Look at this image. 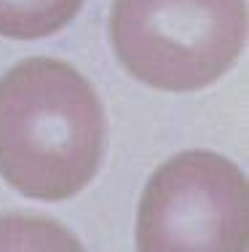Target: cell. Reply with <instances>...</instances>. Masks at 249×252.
<instances>
[{
	"label": "cell",
	"instance_id": "cell-1",
	"mask_svg": "<svg viewBox=\"0 0 249 252\" xmlns=\"http://www.w3.org/2000/svg\"><path fill=\"white\" fill-rule=\"evenodd\" d=\"M105 134L94 86L62 59L32 57L0 78V175L22 196L81 193L99 169Z\"/></svg>",
	"mask_w": 249,
	"mask_h": 252
},
{
	"label": "cell",
	"instance_id": "cell-2",
	"mask_svg": "<svg viewBox=\"0 0 249 252\" xmlns=\"http://www.w3.org/2000/svg\"><path fill=\"white\" fill-rule=\"evenodd\" d=\"M121 64L161 92H195L233 67L247 43V0H115Z\"/></svg>",
	"mask_w": 249,
	"mask_h": 252
},
{
	"label": "cell",
	"instance_id": "cell-3",
	"mask_svg": "<svg viewBox=\"0 0 249 252\" xmlns=\"http://www.w3.org/2000/svg\"><path fill=\"white\" fill-rule=\"evenodd\" d=\"M247 177L209 151L169 158L150 177L137 212L142 252H239L247 247Z\"/></svg>",
	"mask_w": 249,
	"mask_h": 252
},
{
	"label": "cell",
	"instance_id": "cell-4",
	"mask_svg": "<svg viewBox=\"0 0 249 252\" xmlns=\"http://www.w3.org/2000/svg\"><path fill=\"white\" fill-rule=\"evenodd\" d=\"M83 0H0V35L38 40L75 19Z\"/></svg>",
	"mask_w": 249,
	"mask_h": 252
},
{
	"label": "cell",
	"instance_id": "cell-5",
	"mask_svg": "<svg viewBox=\"0 0 249 252\" xmlns=\"http://www.w3.org/2000/svg\"><path fill=\"white\" fill-rule=\"evenodd\" d=\"M78 242L64 228L46 220H0V250H75Z\"/></svg>",
	"mask_w": 249,
	"mask_h": 252
}]
</instances>
